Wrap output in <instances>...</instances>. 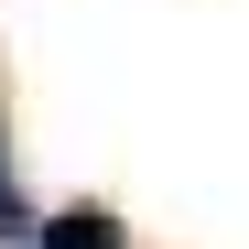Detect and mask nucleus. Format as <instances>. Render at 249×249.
Masks as SVG:
<instances>
[{"label":"nucleus","instance_id":"obj_1","mask_svg":"<svg viewBox=\"0 0 249 249\" xmlns=\"http://www.w3.org/2000/svg\"><path fill=\"white\" fill-rule=\"evenodd\" d=\"M33 249H130V228H119L108 206H54V217L33 228Z\"/></svg>","mask_w":249,"mask_h":249},{"label":"nucleus","instance_id":"obj_2","mask_svg":"<svg viewBox=\"0 0 249 249\" xmlns=\"http://www.w3.org/2000/svg\"><path fill=\"white\" fill-rule=\"evenodd\" d=\"M33 206H22V174H11V130H0V249H33Z\"/></svg>","mask_w":249,"mask_h":249}]
</instances>
